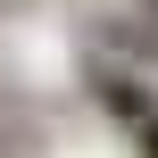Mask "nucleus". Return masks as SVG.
<instances>
[{"mask_svg":"<svg viewBox=\"0 0 158 158\" xmlns=\"http://www.w3.org/2000/svg\"><path fill=\"white\" fill-rule=\"evenodd\" d=\"M92 100H100V117H117L125 133H142L158 117V92L133 75V67H92Z\"/></svg>","mask_w":158,"mask_h":158,"instance_id":"obj_1","label":"nucleus"},{"mask_svg":"<svg viewBox=\"0 0 158 158\" xmlns=\"http://www.w3.org/2000/svg\"><path fill=\"white\" fill-rule=\"evenodd\" d=\"M133 150H142V158H158V117L142 125V133H133Z\"/></svg>","mask_w":158,"mask_h":158,"instance_id":"obj_2","label":"nucleus"}]
</instances>
